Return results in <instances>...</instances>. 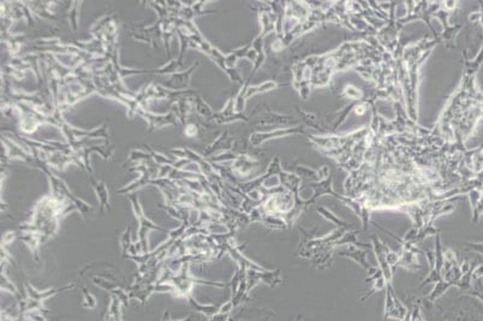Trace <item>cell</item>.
I'll return each instance as SVG.
<instances>
[{
  "label": "cell",
  "mask_w": 483,
  "mask_h": 321,
  "mask_svg": "<svg viewBox=\"0 0 483 321\" xmlns=\"http://www.w3.org/2000/svg\"><path fill=\"white\" fill-rule=\"evenodd\" d=\"M128 196H129L131 205H132V209H133V213H135L136 216V219L138 220V231H137L138 244H140L142 248V254H147L149 250L148 248L149 231L158 230V231H161V232H166V233H168V231H166L165 228L158 226L157 224H154L152 220H149L148 218L144 216L143 209L141 207L140 200H138L137 196L132 195V193H131V194H128Z\"/></svg>",
  "instance_id": "6da1fadb"
},
{
  "label": "cell",
  "mask_w": 483,
  "mask_h": 321,
  "mask_svg": "<svg viewBox=\"0 0 483 321\" xmlns=\"http://www.w3.org/2000/svg\"><path fill=\"white\" fill-rule=\"evenodd\" d=\"M409 313V309L400 302L399 298L395 295L394 290H393L391 284H387V292H386V301H385V312H384V321L387 319H395L398 321H402L406 314Z\"/></svg>",
  "instance_id": "7a4b0ae2"
},
{
  "label": "cell",
  "mask_w": 483,
  "mask_h": 321,
  "mask_svg": "<svg viewBox=\"0 0 483 321\" xmlns=\"http://www.w3.org/2000/svg\"><path fill=\"white\" fill-rule=\"evenodd\" d=\"M72 288H73V284H71V285L69 284V285H66V287L62 288V289H54L53 288V289L39 291V290L35 289L32 285L29 284V283H26V284H24V290H26L27 297L31 298V300L40 301V302H43L45 300H47V298L56 296L57 293L63 292V291H66L69 289H72Z\"/></svg>",
  "instance_id": "3957f363"
},
{
  "label": "cell",
  "mask_w": 483,
  "mask_h": 321,
  "mask_svg": "<svg viewBox=\"0 0 483 321\" xmlns=\"http://www.w3.org/2000/svg\"><path fill=\"white\" fill-rule=\"evenodd\" d=\"M92 178V184L93 188H94L95 193L97 195V200L100 202V213H103L105 209H108L110 211V195H108V190L107 187H106L105 182L103 181H97L94 178V176H91Z\"/></svg>",
  "instance_id": "277c9868"
},
{
  "label": "cell",
  "mask_w": 483,
  "mask_h": 321,
  "mask_svg": "<svg viewBox=\"0 0 483 321\" xmlns=\"http://www.w3.org/2000/svg\"><path fill=\"white\" fill-rule=\"evenodd\" d=\"M185 300H187L188 304L192 307L193 311L201 313V314L206 315V317H208V318L214 317L215 314H218V313H219L220 306H218V304H202L197 300H195L193 295L188 296Z\"/></svg>",
  "instance_id": "5b68a950"
},
{
  "label": "cell",
  "mask_w": 483,
  "mask_h": 321,
  "mask_svg": "<svg viewBox=\"0 0 483 321\" xmlns=\"http://www.w3.org/2000/svg\"><path fill=\"white\" fill-rule=\"evenodd\" d=\"M450 288H452V285L450 284V283L445 282V280L441 279L440 282L435 283V287H434L432 292L424 298V301H427V303H434V302L439 300L441 296H444Z\"/></svg>",
  "instance_id": "8992f818"
},
{
  "label": "cell",
  "mask_w": 483,
  "mask_h": 321,
  "mask_svg": "<svg viewBox=\"0 0 483 321\" xmlns=\"http://www.w3.org/2000/svg\"><path fill=\"white\" fill-rule=\"evenodd\" d=\"M1 290L6 291V292L12 293V295L15 296V297L17 298L18 301L22 300L21 295L18 293L17 287H16V285L13 284V283L11 282L9 278H7V276L5 274V272H2V271H1Z\"/></svg>",
  "instance_id": "52a82bcc"
},
{
  "label": "cell",
  "mask_w": 483,
  "mask_h": 321,
  "mask_svg": "<svg viewBox=\"0 0 483 321\" xmlns=\"http://www.w3.org/2000/svg\"><path fill=\"white\" fill-rule=\"evenodd\" d=\"M82 296H83V307L87 309H95L97 307V301L93 293L89 292V290L86 287L81 288Z\"/></svg>",
  "instance_id": "ba28073f"
},
{
  "label": "cell",
  "mask_w": 483,
  "mask_h": 321,
  "mask_svg": "<svg viewBox=\"0 0 483 321\" xmlns=\"http://www.w3.org/2000/svg\"><path fill=\"white\" fill-rule=\"evenodd\" d=\"M119 243H121V248L123 253V257L128 254V250L130 249V247L132 246V242H131V227H128L127 230L124 231V233L119 238Z\"/></svg>",
  "instance_id": "9c48e42d"
},
{
  "label": "cell",
  "mask_w": 483,
  "mask_h": 321,
  "mask_svg": "<svg viewBox=\"0 0 483 321\" xmlns=\"http://www.w3.org/2000/svg\"><path fill=\"white\" fill-rule=\"evenodd\" d=\"M92 282H93V284L95 285V287L108 291V292H111L112 290L116 289V288L118 287L117 284H113V283H111L107 278H100V277H93Z\"/></svg>",
  "instance_id": "30bf717a"
},
{
  "label": "cell",
  "mask_w": 483,
  "mask_h": 321,
  "mask_svg": "<svg viewBox=\"0 0 483 321\" xmlns=\"http://www.w3.org/2000/svg\"><path fill=\"white\" fill-rule=\"evenodd\" d=\"M466 295L473 296V297L479 298V300L483 301V283L481 279L475 280V283L473 284V287L470 288L468 291H466Z\"/></svg>",
  "instance_id": "8fae6325"
},
{
  "label": "cell",
  "mask_w": 483,
  "mask_h": 321,
  "mask_svg": "<svg viewBox=\"0 0 483 321\" xmlns=\"http://www.w3.org/2000/svg\"><path fill=\"white\" fill-rule=\"evenodd\" d=\"M387 284L388 283L386 282V279H385V277H381V278H379V279H376L375 282H374V285H373V288L370 289V291L368 293H365L364 296L361 298V302H364L367 298H369L370 296L374 295L375 293V291H380V290H383L384 288H386L387 287Z\"/></svg>",
  "instance_id": "7c38bea8"
},
{
  "label": "cell",
  "mask_w": 483,
  "mask_h": 321,
  "mask_svg": "<svg viewBox=\"0 0 483 321\" xmlns=\"http://www.w3.org/2000/svg\"><path fill=\"white\" fill-rule=\"evenodd\" d=\"M110 293H113L114 296H117V297H118V300L121 301V303L123 304V307H128V306H129L130 295H129V292H128L127 290L122 289L121 287H117L116 289L112 290Z\"/></svg>",
  "instance_id": "4fadbf2b"
},
{
  "label": "cell",
  "mask_w": 483,
  "mask_h": 321,
  "mask_svg": "<svg viewBox=\"0 0 483 321\" xmlns=\"http://www.w3.org/2000/svg\"><path fill=\"white\" fill-rule=\"evenodd\" d=\"M234 308H236V307H234V304L232 303L231 300H228V301L224 302L223 304H220L219 313H223V314H231V313L233 312Z\"/></svg>",
  "instance_id": "5bb4252c"
},
{
  "label": "cell",
  "mask_w": 483,
  "mask_h": 321,
  "mask_svg": "<svg viewBox=\"0 0 483 321\" xmlns=\"http://www.w3.org/2000/svg\"><path fill=\"white\" fill-rule=\"evenodd\" d=\"M483 277V265L477 266L476 268L473 269V274H471V279H473V283L475 280L481 279Z\"/></svg>",
  "instance_id": "9a60e30c"
},
{
  "label": "cell",
  "mask_w": 483,
  "mask_h": 321,
  "mask_svg": "<svg viewBox=\"0 0 483 321\" xmlns=\"http://www.w3.org/2000/svg\"><path fill=\"white\" fill-rule=\"evenodd\" d=\"M230 319V314H223V313H218L214 317L208 318V321H228Z\"/></svg>",
  "instance_id": "2e32d148"
},
{
  "label": "cell",
  "mask_w": 483,
  "mask_h": 321,
  "mask_svg": "<svg viewBox=\"0 0 483 321\" xmlns=\"http://www.w3.org/2000/svg\"><path fill=\"white\" fill-rule=\"evenodd\" d=\"M466 247L483 254V243H466Z\"/></svg>",
  "instance_id": "e0dca14e"
},
{
  "label": "cell",
  "mask_w": 483,
  "mask_h": 321,
  "mask_svg": "<svg viewBox=\"0 0 483 321\" xmlns=\"http://www.w3.org/2000/svg\"><path fill=\"white\" fill-rule=\"evenodd\" d=\"M161 321H174V320H172V318H171V313H170V309H168V308H166L165 311H163L162 319H161Z\"/></svg>",
  "instance_id": "ac0fdd59"
},
{
  "label": "cell",
  "mask_w": 483,
  "mask_h": 321,
  "mask_svg": "<svg viewBox=\"0 0 483 321\" xmlns=\"http://www.w3.org/2000/svg\"><path fill=\"white\" fill-rule=\"evenodd\" d=\"M105 321H117V320H116V318L112 317L111 314H108L107 313V314H106V317H105Z\"/></svg>",
  "instance_id": "d6986e66"
},
{
  "label": "cell",
  "mask_w": 483,
  "mask_h": 321,
  "mask_svg": "<svg viewBox=\"0 0 483 321\" xmlns=\"http://www.w3.org/2000/svg\"><path fill=\"white\" fill-rule=\"evenodd\" d=\"M174 321H193V317H192V315H189V317L184 318V319H182V320H174Z\"/></svg>",
  "instance_id": "ffe728a7"
},
{
  "label": "cell",
  "mask_w": 483,
  "mask_h": 321,
  "mask_svg": "<svg viewBox=\"0 0 483 321\" xmlns=\"http://www.w3.org/2000/svg\"><path fill=\"white\" fill-rule=\"evenodd\" d=\"M299 321H301V320H299Z\"/></svg>",
  "instance_id": "44dd1931"
}]
</instances>
